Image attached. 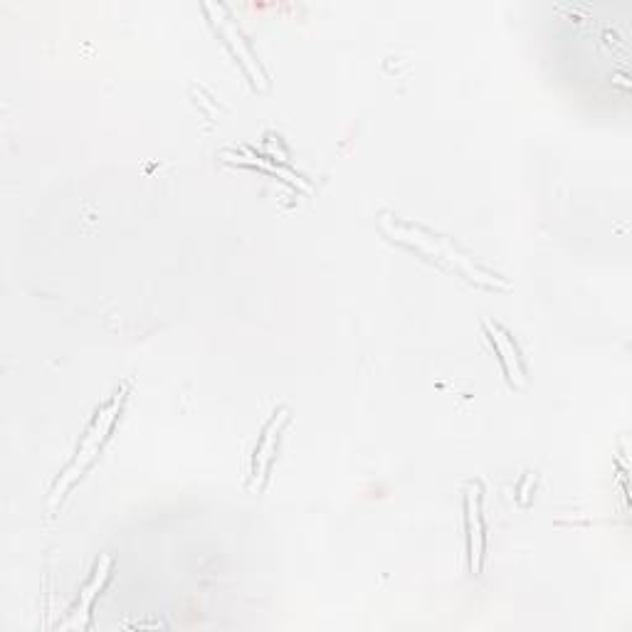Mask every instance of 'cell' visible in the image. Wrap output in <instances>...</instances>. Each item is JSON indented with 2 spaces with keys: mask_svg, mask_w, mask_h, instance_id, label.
Segmentation results:
<instances>
[{
  "mask_svg": "<svg viewBox=\"0 0 632 632\" xmlns=\"http://www.w3.org/2000/svg\"><path fill=\"white\" fill-rule=\"evenodd\" d=\"M121 403H124V391H119L112 400H107V403H104L102 408L97 410V415H94V420L89 423V428H87V433H84L82 442H79L75 460H72L70 467L62 472V477L57 479L55 489H52V497H50L52 507H55V504L60 502L62 497H65L67 489H70L72 484H75L77 479L89 470V465H92L94 457L99 455V450H102L104 442L109 440V433L114 430V423H117V418L121 413Z\"/></svg>",
  "mask_w": 632,
  "mask_h": 632,
  "instance_id": "cell-1",
  "label": "cell"
},
{
  "mask_svg": "<svg viewBox=\"0 0 632 632\" xmlns=\"http://www.w3.org/2000/svg\"><path fill=\"white\" fill-rule=\"evenodd\" d=\"M393 235H395V240L405 242V245L415 247V250L425 252V255H433V260L445 262L450 270L460 272V275L477 279V282L489 284V287H494V284H502V287H507V282H499V279L489 275V272L479 270V267L474 265L470 257L462 255V252L457 250L452 242H447L445 237L428 233V230H423V228H413V225H395Z\"/></svg>",
  "mask_w": 632,
  "mask_h": 632,
  "instance_id": "cell-2",
  "label": "cell"
},
{
  "mask_svg": "<svg viewBox=\"0 0 632 632\" xmlns=\"http://www.w3.org/2000/svg\"><path fill=\"white\" fill-rule=\"evenodd\" d=\"M484 331H487V339L492 341V346L497 349L499 361H502L509 383H512V386H524V363H521L519 349H516L512 334H509L502 324H497V321H484Z\"/></svg>",
  "mask_w": 632,
  "mask_h": 632,
  "instance_id": "cell-3",
  "label": "cell"
},
{
  "mask_svg": "<svg viewBox=\"0 0 632 632\" xmlns=\"http://www.w3.org/2000/svg\"><path fill=\"white\" fill-rule=\"evenodd\" d=\"M287 420H289V413L282 408L272 415L270 423H267L265 430H262L260 442H257V447H255V457H252V479H255V482H260V479L267 474V470H270L272 460H275V455H277L279 433H282Z\"/></svg>",
  "mask_w": 632,
  "mask_h": 632,
  "instance_id": "cell-4",
  "label": "cell"
},
{
  "mask_svg": "<svg viewBox=\"0 0 632 632\" xmlns=\"http://www.w3.org/2000/svg\"><path fill=\"white\" fill-rule=\"evenodd\" d=\"M479 489L474 487L467 492V531H470V568L479 573L484 556V534H482V514H479Z\"/></svg>",
  "mask_w": 632,
  "mask_h": 632,
  "instance_id": "cell-5",
  "label": "cell"
},
{
  "mask_svg": "<svg viewBox=\"0 0 632 632\" xmlns=\"http://www.w3.org/2000/svg\"><path fill=\"white\" fill-rule=\"evenodd\" d=\"M225 20H228V18H223V20H220V30H223V35H225V38H230V45H233V47H235V52H240V57H242V62H245L247 72H250L252 82H260V79H262V75H260V67H257V65H255V60H252L250 50H247V47H245V42H242V35H240V30H237V28H235V25L225 23Z\"/></svg>",
  "mask_w": 632,
  "mask_h": 632,
  "instance_id": "cell-6",
  "label": "cell"
},
{
  "mask_svg": "<svg viewBox=\"0 0 632 632\" xmlns=\"http://www.w3.org/2000/svg\"><path fill=\"white\" fill-rule=\"evenodd\" d=\"M109 568H112V558L104 556L102 563H97V571H94L92 581H89L87 588H84V591H82V603H79V610H82V615L89 613V608H92L94 595L102 591L104 581H107V578H109Z\"/></svg>",
  "mask_w": 632,
  "mask_h": 632,
  "instance_id": "cell-7",
  "label": "cell"
}]
</instances>
